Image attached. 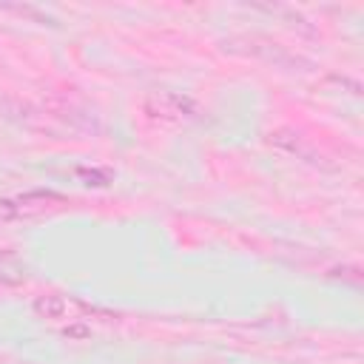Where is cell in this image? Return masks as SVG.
Instances as JSON below:
<instances>
[{
    "mask_svg": "<svg viewBox=\"0 0 364 364\" xmlns=\"http://www.w3.org/2000/svg\"><path fill=\"white\" fill-rule=\"evenodd\" d=\"M20 213V205L9 202V199H0V219H14Z\"/></svg>",
    "mask_w": 364,
    "mask_h": 364,
    "instance_id": "cell-2",
    "label": "cell"
},
{
    "mask_svg": "<svg viewBox=\"0 0 364 364\" xmlns=\"http://www.w3.org/2000/svg\"><path fill=\"white\" fill-rule=\"evenodd\" d=\"M34 310L46 318H63L68 313V301L63 296H43L34 301Z\"/></svg>",
    "mask_w": 364,
    "mask_h": 364,
    "instance_id": "cell-1",
    "label": "cell"
}]
</instances>
